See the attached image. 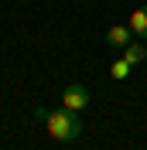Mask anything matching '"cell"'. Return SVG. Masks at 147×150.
I'll return each instance as SVG.
<instances>
[{"label": "cell", "mask_w": 147, "mask_h": 150, "mask_svg": "<svg viewBox=\"0 0 147 150\" xmlns=\"http://www.w3.org/2000/svg\"><path fill=\"white\" fill-rule=\"evenodd\" d=\"M34 116L45 123L48 133H51L55 140H62V143H72V140H79V137H82V123H79V116H75L72 109H65V106H62V109H55V112H48V109H41V106H38Z\"/></svg>", "instance_id": "6da1fadb"}, {"label": "cell", "mask_w": 147, "mask_h": 150, "mask_svg": "<svg viewBox=\"0 0 147 150\" xmlns=\"http://www.w3.org/2000/svg\"><path fill=\"white\" fill-rule=\"evenodd\" d=\"M130 38H133L130 24H116V28H110V34H106V45H110V48H127Z\"/></svg>", "instance_id": "3957f363"}, {"label": "cell", "mask_w": 147, "mask_h": 150, "mask_svg": "<svg viewBox=\"0 0 147 150\" xmlns=\"http://www.w3.org/2000/svg\"><path fill=\"white\" fill-rule=\"evenodd\" d=\"M130 68H133V65H130L127 58H120V62H113V65H110V79H116V82H123V79L130 75Z\"/></svg>", "instance_id": "8992f818"}, {"label": "cell", "mask_w": 147, "mask_h": 150, "mask_svg": "<svg viewBox=\"0 0 147 150\" xmlns=\"http://www.w3.org/2000/svg\"><path fill=\"white\" fill-rule=\"evenodd\" d=\"M123 58H127L130 65H140V62L147 58V48H144V45H137V41H130L127 51H123Z\"/></svg>", "instance_id": "5b68a950"}, {"label": "cell", "mask_w": 147, "mask_h": 150, "mask_svg": "<svg viewBox=\"0 0 147 150\" xmlns=\"http://www.w3.org/2000/svg\"><path fill=\"white\" fill-rule=\"evenodd\" d=\"M62 106H65V109H72V112H82L86 106H89V89L79 85V82L65 85V89H62Z\"/></svg>", "instance_id": "7a4b0ae2"}, {"label": "cell", "mask_w": 147, "mask_h": 150, "mask_svg": "<svg viewBox=\"0 0 147 150\" xmlns=\"http://www.w3.org/2000/svg\"><path fill=\"white\" fill-rule=\"evenodd\" d=\"M130 31H133V34H140V38H147V4L144 7H137L133 10V14H130Z\"/></svg>", "instance_id": "277c9868"}]
</instances>
